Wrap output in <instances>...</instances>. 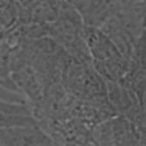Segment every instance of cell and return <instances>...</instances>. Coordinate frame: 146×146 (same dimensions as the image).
<instances>
[{"mask_svg": "<svg viewBox=\"0 0 146 146\" xmlns=\"http://www.w3.org/2000/svg\"><path fill=\"white\" fill-rule=\"evenodd\" d=\"M54 140L36 123L1 127L0 146H36L51 145Z\"/></svg>", "mask_w": 146, "mask_h": 146, "instance_id": "6da1fadb", "label": "cell"}, {"mask_svg": "<svg viewBox=\"0 0 146 146\" xmlns=\"http://www.w3.org/2000/svg\"><path fill=\"white\" fill-rule=\"evenodd\" d=\"M74 8L79 11L82 18L89 24L94 25L95 19L99 16L100 11L104 9V3L106 0H71Z\"/></svg>", "mask_w": 146, "mask_h": 146, "instance_id": "7a4b0ae2", "label": "cell"}]
</instances>
